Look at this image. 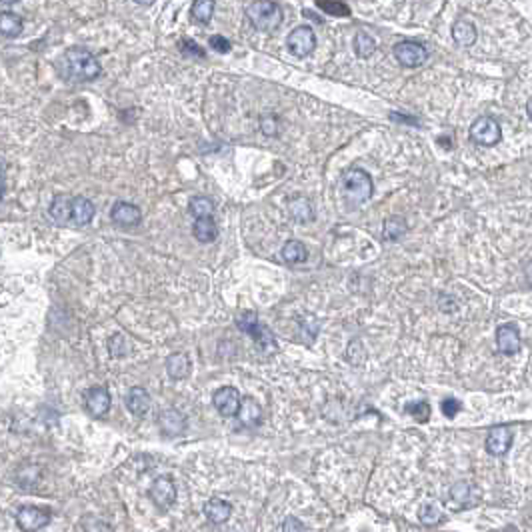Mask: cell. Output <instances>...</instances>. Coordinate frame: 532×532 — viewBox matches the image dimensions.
Masks as SVG:
<instances>
[{
  "label": "cell",
  "mask_w": 532,
  "mask_h": 532,
  "mask_svg": "<svg viewBox=\"0 0 532 532\" xmlns=\"http://www.w3.org/2000/svg\"><path fill=\"white\" fill-rule=\"evenodd\" d=\"M63 76L73 83H92L102 75V66L85 46H70L60 60Z\"/></svg>",
  "instance_id": "6da1fadb"
},
{
  "label": "cell",
  "mask_w": 532,
  "mask_h": 532,
  "mask_svg": "<svg viewBox=\"0 0 532 532\" xmlns=\"http://www.w3.org/2000/svg\"><path fill=\"white\" fill-rule=\"evenodd\" d=\"M374 184L371 174L362 169H351L342 174L341 194L349 206H361L373 198Z\"/></svg>",
  "instance_id": "7a4b0ae2"
},
{
  "label": "cell",
  "mask_w": 532,
  "mask_h": 532,
  "mask_svg": "<svg viewBox=\"0 0 532 532\" xmlns=\"http://www.w3.org/2000/svg\"><path fill=\"white\" fill-rule=\"evenodd\" d=\"M246 18L256 31L272 32L282 24V9L275 0H255L246 6Z\"/></svg>",
  "instance_id": "3957f363"
},
{
  "label": "cell",
  "mask_w": 532,
  "mask_h": 532,
  "mask_svg": "<svg viewBox=\"0 0 532 532\" xmlns=\"http://www.w3.org/2000/svg\"><path fill=\"white\" fill-rule=\"evenodd\" d=\"M236 329L245 332L248 336H252V341L258 346L260 352H275L277 351V339L272 334V330L266 326L265 322H260L255 312H243L236 316Z\"/></svg>",
  "instance_id": "277c9868"
},
{
  "label": "cell",
  "mask_w": 532,
  "mask_h": 532,
  "mask_svg": "<svg viewBox=\"0 0 532 532\" xmlns=\"http://www.w3.org/2000/svg\"><path fill=\"white\" fill-rule=\"evenodd\" d=\"M470 140L479 147H496L502 140V128L492 117H479L470 127Z\"/></svg>",
  "instance_id": "5b68a950"
},
{
  "label": "cell",
  "mask_w": 532,
  "mask_h": 532,
  "mask_svg": "<svg viewBox=\"0 0 532 532\" xmlns=\"http://www.w3.org/2000/svg\"><path fill=\"white\" fill-rule=\"evenodd\" d=\"M480 501V490L470 480H460L452 484L448 490V509L450 511H464L469 506H474Z\"/></svg>",
  "instance_id": "8992f818"
},
{
  "label": "cell",
  "mask_w": 532,
  "mask_h": 532,
  "mask_svg": "<svg viewBox=\"0 0 532 532\" xmlns=\"http://www.w3.org/2000/svg\"><path fill=\"white\" fill-rule=\"evenodd\" d=\"M287 46L298 58H307L316 48V34L310 26H297L287 36Z\"/></svg>",
  "instance_id": "52a82bcc"
},
{
  "label": "cell",
  "mask_w": 532,
  "mask_h": 532,
  "mask_svg": "<svg viewBox=\"0 0 532 532\" xmlns=\"http://www.w3.org/2000/svg\"><path fill=\"white\" fill-rule=\"evenodd\" d=\"M394 58L406 68H418L428 60V50L426 46L415 41H403L394 46Z\"/></svg>",
  "instance_id": "ba28073f"
},
{
  "label": "cell",
  "mask_w": 532,
  "mask_h": 532,
  "mask_svg": "<svg viewBox=\"0 0 532 532\" xmlns=\"http://www.w3.org/2000/svg\"><path fill=\"white\" fill-rule=\"evenodd\" d=\"M150 499L160 511H169L176 501V484L172 477H159L150 486Z\"/></svg>",
  "instance_id": "9c48e42d"
},
{
  "label": "cell",
  "mask_w": 532,
  "mask_h": 532,
  "mask_svg": "<svg viewBox=\"0 0 532 532\" xmlns=\"http://www.w3.org/2000/svg\"><path fill=\"white\" fill-rule=\"evenodd\" d=\"M110 220L117 224V226H122V228H132V226H139L140 224L142 213H140V208L137 204L127 203V201H118L110 208Z\"/></svg>",
  "instance_id": "30bf717a"
},
{
  "label": "cell",
  "mask_w": 532,
  "mask_h": 532,
  "mask_svg": "<svg viewBox=\"0 0 532 532\" xmlns=\"http://www.w3.org/2000/svg\"><path fill=\"white\" fill-rule=\"evenodd\" d=\"M512 430L509 426H494L486 437V452L490 457H504L512 447Z\"/></svg>",
  "instance_id": "8fae6325"
},
{
  "label": "cell",
  "mask_w": 532,
  "mask_h": 532,
  "mask_svg": "<svg viewBox=\"0 0 532 532\" xmlns=\"http://www.w3.org/2000/svg\"><path fill=\"white\" fill-rule=\"evenodd\" d=\"M48 521H50V514L43 509H36V506H24L16 514V522L24 532L43 531Z\"/></svg>",
  "instance_id": "7c38bea8"
},
{
  "label": "cell",
  "mask_w": 532,
  "mask_h": 532,
  "mask_svg": "<svg viewBox=\"0 0 532 532\" xmlns=\"http://www.w3.org/2000/svg\"><path fill=\"white\" fill-rule=\"evenodd\" d=\"M213 405L214 408L226 418H230V416H236L238 413V406H240V394L236 388L233 386H223V388H218L213 396Z\"/></svg>",
  "instance_id": "4fadbf2b"
},
{
  "label": "cell",
  "mask_w": 532,
  "mask_h": 532,
  "mask_svg": "<svg viewBox=\"0 0 532 532\" xmlns=\"http://www.w3.org/2000/svg\"><path fill=\"white\" fill-rule=\"evenodd\" d=\"M110 393H108L105 386H92L88 388L85 394V406L86 410L95 418H100V416L108 415L110 410Z\"/></svg>",
  "instance_id": "5bb4252c"
},
{
  "label": "cell",
  "mask_w": 532,
  "mask_h": 532,
  "mask_svg": "<svg viewBox=\"0 0 532 532\" xmlns=\"http://www.w3.org/2000/svg\"><path fill=\"white\" fill-rule=\"evenodd\" d=\"M496 346L506 356H512V354L521 352L522 341L518 329L514 324H502V326H499L496 329Z\"/></svg>",
  "instance_id": "9a60e30c"
},
{
  "label": "cell",
  "mask_w": 532,
  "mask_h": 532,
  "mask_svg": "<svg viewBox=\"0 0 532 532\" xmlns=\"http://www.w3.org/2000/svg\"><path fill=\"white\" fill-rule=\"evenodd\" d=\"M96 208L86 196H70V223L75 226H86L92 223Z\"/></svg>",
  "instance_id": "2e32d148"
},
{
  "label": "cell",
  "mask_w": 532,
  "mask_h": 532,
  "mask_svg": "<svg viewBox=\"0 0 532 532\" xmlns=\"http://www.w3.org/2000/svg\"><path fill=\"white\" fill-rule=\"evenodd\" d=\"M159 426L160 430H162V435H166V437H181L182 432L186 430V418H184L182 413H179V410L169 408V410L160 413Z\"/></svg>",
  "instance_id": "e0dca14e"
},
{
  "label": "cell",
  "mask_w": 532,
  "mask_h": 532,
  "mask_svg": "<svg viewBox=\"0 0 532 532\" xmlns=\"http://www.w3.org/2000/svg\"><path fill=\"white\" fill-rule=\"evenodd\" d=\"M233 514V506L230 502L223 501L218 496H214L211 501L204 504V516L211 524H224V522L230 518Z\"/></svg>",
  "instance_id": "ac0fdd59"
},
{
  "label": "cell",
  "mask_w": 532,
  "mask_h": 532,
  "mask_svg": "<svg viewBox=\"0 0 532 532\" xmlns=\"http://www.w3.org/2000/svg\"><path fill=\"white\" fill-rule=\"evenodd\" d=\"M150 405H152L150 394L147 393L144 388L134 386V388H130V390H128L127 406H128V410H130L134 416H147V413L150 410Z\"/></svg>",
  "instance_id": "d6986e66"
},
{
  "label": "cell",
  "mask_w": 532,
  "mask_h": 532,
  "mask_svg": "<svg viewBox=\"0 0 532 532\" xmlns=\"http://www.w3.org/2000/svg\"><path fill=\"white\" fill-rule=\"evenodd\" d=\"M192 236L203 243V245H211L216 240L218 236V226L214 223V216H208V218H194L192 223Z\"/></svg>",
  "instance_id": "ffe728a7"
},
{
  "label": "cell",
  "mask_w": 532,
  "mask_h": 532,
  "mask_svg": "<svg viewBox=\"0 0 532 532\" xmlns=\"http://www.w3.org/2000/svg\"><path fill=\"white\" fill-rule=\"evenodd\" d=\"M452 38H454V43H457L458 46L470 48L472 44L477 43L479 32H477V26H474L472 22L460 18V21L454 22V26H452Z\"/></svg>",
  "instance_id": "44dd1931"
},
{
  "label": "cell",
  "mask_w": 532,
  "mask_h": 532,
  "mask_svg": "<svg viewBox=\"0 0 532 532\" xmlns=\"http://www.w3.org/2000/svg\"><path fill=\"white\" fill-rule=\"evenodd\" d=\"M238 420L245 426H256L260 425V418H262V410H260V405L256 403L255 398L250 396H245L240 398V406H238Z\"/></svg>",
  "instance_id": "7402d4cb"
},
{
  "label": "cell",
  "mask_w": 532,
  "mask_h": 532,
  "mask_svg": "<svg viewBox=\"0 0 532 532\" xmlns=\"http://www.w3.org/2000/svg\"><path fill=\"white\" fill-rule=\"evenodd\" d=\"M24 31V21L11 11L0 12V36L16 38Z\"/></svg>",
  "instance_id": "603a6c76"
},
{
  "label": "cell",
  "mask_w": 532,
  "mask_h": 532,
  "mask_svg": "<svg viewBox=\"0 0 532 532\" xmlns=\"http://www.w3.org/2000/svg\"><path fill=\"white\" fill-rule=\"evenodd\" d=\"M166 373H169V376L174 378V381L186 378V376L191 374V361H188V356H186V354H181V352L171 354V356L166 358Z\"/></svg>",
  "instance_id": "cb8c5ba5"
},
{
  "label": "cell",
  "mask_w": 532,
  "mask_h": 532,
  "mask_svg": "<svg viewBox=\"0 0 532 532\" xmlns=\"http://www.w3.org/2000/svg\"><path fill=\"white\" fill-rule=\"evenodd\" d=\"M48 214L56 224L70 223V196H66V194L54 196V201L48 206Z\"/></svg>",
  "instance_id": "d4e9b609"
},
{
  "label": "cell",
  "mask_w": 532,
  "mask_h": 532,
  "mask_svg": "<svg viewBox=\"0 0 532 532\" xmlns=\"http://www.w3.org/2000/svg\"><path fill=\"white\" fill-rule=\"evenodd\" d=\"M282 260L288 262V265H302L307 262L309 258V252H307V246L302 245L300 240H288L287 245L282 246Z\"/></svg>",
  "instance_id": "484cf974"
},
{
  "label": "cell",
  "mask_w": 532,
  "mask_h": 532,
  "mask_svg": "<svg viewBox=\"0 0 532 532\" xmlns=\"http://www.w3.org/2000/svg\"><path fill=\"white\" fill-rule=\"evenodd\" d=\"M214 208H216V204L211 196H192L188 201V213L192 214V218L214 216Z\"/></svg>",
  "instance_id": "4316f807"
},
{
  "label": "cell",
  "mask_w": 532,
  "mask_h": 532,
  "mask_svg": "<svg viewBox=\"0 0 532 532\" xmlns=\"http://www.w3.org/2000/svg\"><path fill=\"white\" fill-rule=\"evenodd\" d=\"M214 0H194L192 2V21L198 22V24H208V22L213 21V14H214Z\"/></svg>",
  "instance_id": "83f0119b"
},
{
  "label": "cell",
  "mask_w": 532,
  "mask_h": 532,
  "mask_svg": "<svg viewBox=\"0 0 532 532\" xmlns=\"http://www.w3.org/2000/svg\"><path fill=\"white\" fill-rule=\"evenodd\" d=\"M406 233V220L403 216H390L384 220L383 238L384 240H398Z\"/></svg>",
  "instance_id": "f1b7e54d"
},
{
  "label": "cell",
  "mask_w": 532,
  "mask_h": 532,
  "mask_svg": "<svg viewBox=\"0 0 532 532\" xmlns=\"http://www.w3.org/2000/svg\"><path fill=\"white\" fill-rule=\"evenodd\" d=\"M374 50H376V43H374V38L371 34H366V32H358L356 36H354V53L358 54L361 58H368V56H373Z\"/></svg>",
  "instance_id": "f546056e"
},
{
  "label": "cell",
  "mask_w": 532,
  "mask_h": 532,
  "mask_svg": "<svg viewBox=\"0 0 532 532\" xmlns=\"http://www.w3.org/2000/svg\"><path fill=\"white\" fill-rule=\"evenodd\" d=\"M316 6L332 16H351V9L341 0H316Z\"/></svg>",
  "instance_id": "4dcf8cb0"
},
{
  "label": "cell",
  "mask_w": 532,
  "mask_h": 532,
  "mask_svg": "<svg viewBox=\"0 0 532 532\" xmlns=\"http://www.w3.org/2000/svg\"><path fill=\"white\" fill-rule=\"evenodd\" d=\"M406 415H410L416 422H428L430 418V405L426 400H416V403H408L405 406Z\"/></svg>",
  "instance_id": "1f68e13d"
},
{
  "label": "cell",
  "mask_w": 532,
  "mask_h": 532,
  "mask_svg": "<svg viewBox=\"0 0 532 532\" xmlns=\"http://www.w3.org/2000/svg\"><path fill=\"white\" fill-rule=\"evenodd\" d=\"M418 518H420V522L426 524V526H435V524L440 522L442 514H440V511H438L437 504L428 502V504H425V506L420 509V512H418Z\"/></svg>",
  "instance_id": "d6a6232c"
},
{
  "label": "cell",
  "mask_w": 532,
  "mask_h": 532,
  "mask_svg": "<svg viewBox=\"0 0 532 532\" xmlns=\"http://www.w3.org/2000/svg\"><path fill=\"white\" fill-rule=\"evenodd\" d=\"M179 48H181L184 54H191V56H198V58H204V56H206V53H204L203 48L194 43V41H191V38H182V41H179Z\"/></svg>",
  "instance_id": "836d02e7"
},
{
  "label": "cell",
  "mask_w": 532,
  "mask_h": 532,
  "mask_svg": "<svg viewBox=\"0 0 532 532\" xmlns=\"http://www.w3.org/2000/svg\"><path fill=\"white\" fill-rule=\"evenodd\" d=\"M440 408H442V415L447 416V418H454L460 413L462 405H460V400H457V398H445V403L440 405Z\"/></svg>",
  "instance_id": "e575fe53"
},
{
  "label": "cell",
  "mask_w": 532,
  "mask_h": 532,
  "mask_svg": "<svg viewBox=\"0 0 532 532\" xmlns=\"http://www.w3.org/2000/svg\"><path fill=\"white\" fill-rule=\"evenodd\" d=\"M208 44L213 46L216 53H220V54H226L228 50H230V43H228V41H226L224 36H220V34L213 36V38L208 41Z\"/></svg>",
  "instance_id": "d590c367"
},
{
  "label": "cell",
  "mask_w": 532,
  "mask_h": 532,
  "mask_svg": "<svg viewBox=\"0 0 532 532\" xmlns=\"http://www.w3.org/2000/svg\"><path fill=\"white\" fill-rule=\"evenodd\" d=\"M282 532H307L304 531V524L294 518V516H288L284 521V526H282Z\"/></svg>",
  "instance_id": "8d00e7d4"
},
{
  "label": "cell",
  "mask_w": 532,
  "mask_h": 532,
  "mask_svg": "<svg viewBox=\"0 0 532 532\" xmlns=\"http://www.w3.org/2000/svg\"><path fill=\"white\" fill-rule=\"evenodd\" d=\"M137 4H140V6H150V4H154V0H134Z\"/></svg>",
  "instance_id": "74e56055"
},
{
  "label": "cell",
  "mask_w": 532,
  "mask_h": 532,
  "mask_svg": "<svg viewBox=\"0 0 532 532\" xmlns=\"http://www.w3.org/2000/svg\"><path fill=\"white\" fill-rule=\"evenodd\" d=\"M2 191H4V179H2V171H0V198H2Z\"/></svg>",
  "instance_id": "f35d334b"
},
{
  "label": "cell",
  "mask_w": 532,
  "mask_h": 532,
  "mask_svg": "<svg viewBox=\"0 0 532 532\" xmlns=\"http://www.w3.org/2000/svg\"><path fill=\"white\" fill-rule=\"evenodd\" d=\"M0 2H4V4H16V2H21V0H0Z\"/></svg>",
  "instance_id": "ab89813d"
},
{
  "label": "cell",
  "mask_w": 532,
  "mask_h": 532,
  "mask_svg": "<svg viewBox=\"0 0 532 532\" xmlns=\"http://www.w3.org/2000/svg\"><path fill=\"white\" fill-rule=\"evenodd\" d=\"M501 532H518V531H516L514 526H509V528H504V531H501Z\"/></svg>",
  "instance_id": "60d3db41"
}]
</instances>
